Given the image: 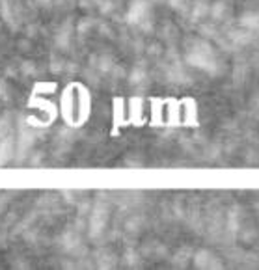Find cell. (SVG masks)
<instances>
[{
	"label": "cell",
	"instance_id": "6da1fadb",
	"mask_svg": "<svg viewBox=\"0 0 259 270\" xmlns=\"http://www.w3.org/2000/svg\"><path fill=\"white\" fill-rule=\"evenodd\" d=\"M186 62L190 66L201 69V71L209 73V75L216 73V69H218V58L207 43H196L186 54Z\"/></svg>",
	"mask_w": 259,
	"mask_h": 270
},
{
	"label": "cell",
	"instance_id": "7a4b0ae2",
	"mask_svg": "<svg viewBox=\"0 0 259 270\" xmlns=\"http://www.w3.org/2000/svg\"><path fill=\"white\" fill-rule=\"evenodd\" d=\"M147 17H149V0H133L125 14L127 23L136 27V25H142Z\"/></svg>",
	"mask_w": 259,
	"mask_h": 270
},
{
	"label": "cell",
	"instance_id": "3957f363",
	"mask_svg": "<svg viewBox=\"0 0 259 270\" xmlns=\"http://www.w3.org/2000/svg\"><path fill=\"white\" fill-rule=\"evenodd\" d=\"M194 263H196L198 268H220V263L213 257V253H209L207 250L199 251L196 259H194Z\"/></svg>",
	"mask_w": 259,
	"mask_h": 270
},
{
	"label": "cell",
	"instance_id": "277c9868",
	"mask_svg": "<svg viewBox=\"0 0 259 270\" xmlns=\"http://www.w3.org/2000/svg\"><path fill=\"white\" fill-rule=\"evenodd\" d=\"M240 25L248 30H259V14H246L240 19Z\"/></svg>",
	"mask_w": 259,
	"mask_h": 270
},
{
	"label": "cell",
	"instance_id": "5b68a950",
	"mask_svg": "<svg viewBox=\"0 0 259 270\" xmlns=\"http://www.w3.org/2000/svg\"><path fill=\"white\" fill-rule=\"evenodd\" d=\"M170 2V6L175 8V10H181V8L185 6V0H168Z\"/></svg>",
	"mask_w": 259,
	"mask_h": 270
}]
</instances>
